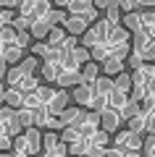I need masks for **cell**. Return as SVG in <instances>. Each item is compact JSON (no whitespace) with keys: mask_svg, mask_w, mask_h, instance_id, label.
<instances>
[{"mask_svg":"<svg viewBox=\"0 0 155 157\" xmlns=\"http://www.w3.org/2000/svg\"><path fill=\"white\" fill-rule=\"evenodd\" d=\"M45 147V134H39L37 126L32 128H24L18 136H13V152L18 155H27V157H37Z\"/></svg>","mask_w":155,"mask_h":157,"instance_id":"6da1fadb","label":"cell"},{"mask_svg":"<svg viewBox=\"0 0 155 157\" xmlns=\"http://www.w3.org/2000/svg\"><path fill=\"white\" fill-rule=\"evenodd\" d=\"M111 29H113V24L108 21V18H97V21H95L92 26H89L87 32H84L82 45L92 50L95 45H103V42H108V34H111Z\"/></svg>","mask_w":155,"mask_h":157,"instance_id":"7a4b0ae2","label":"cell"},{"mask_svg":"<svg viewBox=\"0 0 155 157\" xmlns=\"http://www.w3.org/2000/svg\"><path fill=\"white\" fill-rule=\"evenodd\" d=\"M113 147H121V149H126V152H142L145 139H142V134H137V131H132L126 126V128H121L118 134H113Z\"/></svg>","mask_w":155,"mask_h":157,"instance_id":"3957f363","label":"cell"},{"mask_svg":"<svg viewBox=\"0 0 155 157\" xmlns=\"http://www.w3.org/2000/svg\"><path fill=\"white\" fill-rule=\"evenodd\" d=\"M71 100L76 102L79 107H84V110H95L97 107V92H95V84H79V86H74V92H71Z\"/></svg>","mask_w":155,"mask_h":157,"instance_id":"277c9868","label":"cell"},{"mask_svg":"<svg viewBox=\"0 0 155 157\" xmlns=\"http://www.w3.org/2000/svg\"><path fill=\"white\" fill-rule=\"evenodd\" d=\"M121 123H124V115L113 107H105V110H100V128L108 131V134H118L121 131Z\"/></svg>","mask_w":155,"mask_h":157,"instance_id":"5b68a950","label":"cell"},{"mask_svg":"<svg viewBox=\"0 0 155 157\" xmlns=\"http://www.w3.org/2000/svg\"><path fill=\"white\" fill-rule=\"evenodd\" d=\"M89 26H92V21H89L87 16H74V13H68V18L63 21V29H66L71 37H79V39L84 37V32H87Z\"/></svg>","mask_w":155,"mask_h":157,"instance_id":"8992f818","label":"cell"},{"mask_svg":"<svg viewBox=\"0 0 155 157\" xmlns=\"http://www.w3.org/2000/svg\"><path fill=\"white\" fill-rule=\"evenodd\" d=\"M58 118H61V126L66 128V126H79L84 118H87V113H84V107H79V105H68ZM63 128H61V131H63Z\"/></svg>","mask_w":155,"mask_h":157,"instance_id":"52a82bcc","label":"cell"},{"mask_svg":"<svg viewBox=\"0 0 155 157\" xmlns=\"http://www.w3.org/2000/svg\"><path fill=\"white\" fill-rule=\"evenodd\" d=\"M61 73H63V68H61L58 60H42V66H39V76L47 84H58V76Z\"/></svg>","mask_w":155,"mask_h":157,"instance_id":"ba28073f","label":"cell"},{"mask_svg":"<svg viewBox=\"0 0 155 157\" xmlns=\"http://www.w3.org/2000/svg\"><path fill=\"white\" fill-rule=\"evenodd\" d=\"M124 63H126V60H124L121 55H111V58H105V60L100 63V66H103V73H105V76H113V78H116L118 73L126 71V66H124Z\"/></svg>","mask_w":155,"mask_h":157,"instance_id":"9c48e42d","label":"cell"},{"mask_svg":"<svg viewBox=\"0 0 155 157\" xmlns=\"http://www.w3.org/2000/svg\"><path fill=\"white\" fill-rule=\"evenodd\" d=\"M24 100H27V94H24L21 89H13V86H8L6 94H3V102H6L8 107H13V110H21V107H24Z\"/></svg>","mask_w":155,"mask_h":157,"instance_id":"30bf717a","label":"cell"},{"mask_svg":"<svg viewBox=\"0 0 155 157\" xmlns=\"http://www.w3.org/2000/svg\"><path fill=\"white\" fill-rule=\"evenodd\" d=\"M100 71H103L100 63H95V60L84 63L82 66V84H95V81L100 78Z\"/></svg>","mask_w":155,"mask_h":157,"instance_id":"8fae6325","label":"cell"},{"mask_svg":"<svg viewBox=\"0 0 155 157\" xmlns=\"http://www.w3.org/2000/svg\"><path fill=\"white\" fill-rule=\"evenodd\" d=\"M121 24H124V26H126L132 34H139V32H142V13H137V11H132V13H124Z\"/></svg>","mask_w":155,"mask_h":157,"instance_id":"7c38bea8","label":"cell"},{"mask_svg":"<svg viewBox=\"0 0 155 157\" xmlns=\"http://www.w3.org/2000/svg\"><path fill=\"white\" fill-rule=\"evenodd\" d=\"M66 39H68V32L63 29V24H61V26H53V32L47 34V39H45V42H50L53 47H63V42H66Z\"/></svg>","mask_w":155,"mask_h":157,"instance_id":"4fadbf2b","label":"cell"},{"mask_svg":"<svg viewBox=\"0 0 155 157\" xmlns=\"http://www.w3.org/2000/svg\"><path fill=\"white\" fill-rule=\"evenodd\" d=\"M116 89H121V92H126V94H132V89H134L132 71H124V73H118V76H116Z\"/></svg>","mask_w":155,"mask_h":157,"instance_id":"5bb4252c","label":"cell"},{"mask_svg":"<svg viewBox=\"0 0 155 157\" xmlns=\"http://www.w3.org/2000/svg\"><path fill=\"white\" fill-rule=\"evenodd\" d=\"M121 8H118V6H113V8H108V11H105V18H108V21H111V24H121Z\"/></svg>","mask_w":155,"mask_h":157,"instance_id":"9a60e30c","label":"cell"},{"mask_svg":"<svg viewBox=\"0 0 155 157\" xmlns=\"http://www.w3.org/2000/svg\"><path fill=\"white\" fill-rule=\"evenodd\" d=\"M103 157H129V152L126 149H121V147H108V152H105V155H103Z\"/></svg>","mask_w":155,"mask_h":157,"instance_id":"2e32d148","label":"cell"},{"mask_svg":"<svg viewBox=\"0 0 155 157\" xmlns=\"http://www.w3.org/2000/svg\"><path fill=\"white\" fill-rule=\"evenodd\" d=\"M137 8H155V0H134Z\"/></svg>","mask_w":155,"mask_h":157,"instance_id":"e0dca14e","label":"cell"},{"mask_svg":"<svg viewBox=\"0 0 155 157\" xmlns=\"http://www.w3.org/2000/svg\"><path fill=\"white\" fill-rule=\"evenodd\" d=\"M3 6H6V8H13V11H16V8L21 6V0H3Z\"/></svg>","mask_w":155,"mask_h":157,"instance_id":"ac0fdd59","label":"cell"},{"mask_svg":"<svg viewBox=\"0 0 155 157\" xmlns=\"http://www.w3.org/2000/svg\"><path fill=\"white\" fill-rule=\"evenodd\" d=\"M3 8H6V6H3V0H0V11H3Z\"/></svg>","mask_w":155,"mask_h":157,"instance_id":"d6986e66","label":"cell"},{"mask_svg":"<svg viewBox=\"0 0 155 157\" xmlns=\"http://www.w3.org/2000/svg\"><path fill=\"white\" fill-rule=\"evenodd\" d=\"M3 26H6V24H3V21H0V29H3Z\"/></svg>","mask_w":155,"mask_h":157,"instance_id":"ffe728a7","label":"cell"}]
</instances>
